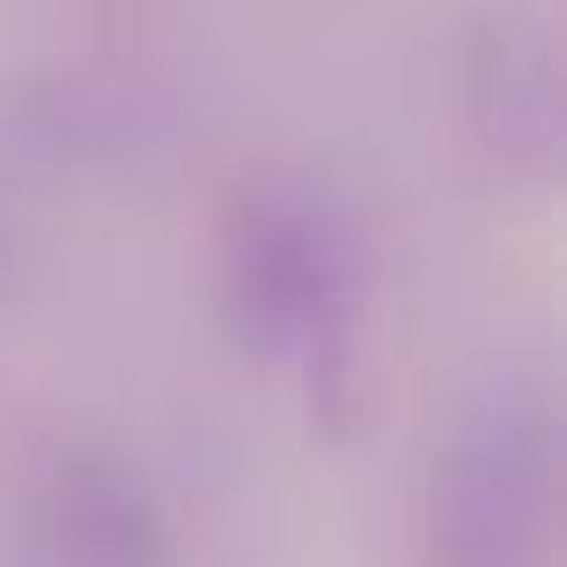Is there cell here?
Segmentation results:
<instances>
[{
	"mask_svg": "<svg viewBox=\"0 0 567 567\" xmlns=\"http://www.w3.org/2000/svg\"><path fill=\"white\" fill-rule=\"evenodd\" d=\"M218 303L249 365L288 381L319 427L358 420L365 272L327 203L296 187H241L218 218Z\"/></svg>",
	"mask_w": 567,
	"mask_h": 567,
	"instance_id": "1",
	"label": "cell"
},
{
	"mask_svg": "<svg viewBox=\"0 0 567 567\" xmlns=\"http://www.w3.org/2000/svg\"><path fill=\"white\" fill-rule=\"evenodd\" d=\"M559 528V412L536 373L482 381L427 451L420 567H544Z\"/></svg>",
	"mask_w": 567,
	"mask_h": 567,
	"instance_id": "2",
	"label": "cell"
},
{
	"mask_svg": "<svg viewBox=\"0 0 567 567\" xmlns=\"http://www.w3.org/2000/svg\"><path fill=\"white\" fill-rule=\"evenodd\" d=\"M32 536L48 567H172V528L117 451H55L32 474Z\"/></svg>",
	"mask_w": 567,
	"mask_h": 567,
	"instance_id": "3",
	"label": "cell"
}]
</instances>
